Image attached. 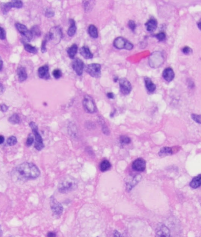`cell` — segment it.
<instances>
[{"label": "cell", "mask_w": 201, "mask_h": 237, "mask_svg": "<svg viewBox=\"0 0 201 237\" xmlns=\"http://www.w3.org/2000/svg\"><path fill=\"white\" fill-rule=\"evenodd\" d=\"M17 176L21 179H34L40 175V171L35 164L24 162L15 168Z\"/></svg>", "instance_id": "6da1fadb"}, {"label": "cell", "mask_w": 201, "mask_h": 237, "mask_svg": "<svg viewBox=\"0 0 201 237\" xmlns=\"http://www.w3.org/2000/svg\"><path fill=\"white\" fill-rule=\"evenodd\" d=\"M77 188V181L74 178L67 176L60 182L58 189L62 193H66L76 190Z\"/></svg>", "instance_id": "7a4b0ae2"}, {"label": "cell", "mask_w": 201, "mask_h": 237, "mask_svg": "<svg viewBox=\"0 0 201 237\" xmlns=\"http://www.w3.org/2000/svg\"><path fill=\"white\" fill-rule=\"evenodd\" d=\"M63 37L62 31L59 26L54 27L51 28L50 31L45 35L44 39L47 42H51L53 44H58L60 42Z\"/></svg>", "instance_id": "3957f363"}, {"label": "cell", "mask_w": 201, "mask_h": 237, "mask_svg": "<svg viewBox=\"0 0 201 237\" xmlns=\"http://www.w3.org/2000/svg\"><path fill=\"white\" fill-rule=\"evenodd\" d=\"M165 59L164 54L161 51H154L151 53L149 57L148 63L149 65L152 68L157 69L160 67L164 63Z\"/></svg>", "instance_id": "277c9868"}, {"label": "cell", "mask_w": 201, "mask_h": 237, "mask_svg": "<svg viewBox=\"0 0 201 237\" xmlns=\"http://www.w3.org/2000/svg\"><path fill=\"white\" fill-rule=\"evenodd\" d=\"M30 126L35 136V143L34 147L37 151H41L44 147V145L43 143L42 138L38 131V126L34 121H31L30 123Z\"/></svg>", "instance_id": "5b68a950"}, {"label": "cell", "mask_w": 201, "mask_h": 237, "mask_svg": "<svg viewBox=\"0 0 201 237\" xmlns=\"http://www.w3.org/2000/svg\"><path fill=\"white\" fill-rule=\"evenodd\" d=\"M113 44L116 49L119 50L125 49L127 50H131L134 48V45L131 42L122 37L116 38L114 41Z\"/></svg>", "instance_id": "8992f818"}, {"label": "cell", "mask_w": 201, "mask_h": 237, "mask_svg": "<svg viewBox=\"0 0 201 237\" xmlns=\"http://www.w3.org/2000/svg\"><path fill=\"white\" fill-rule=\"evenodd\" d=\"M82 105L86 111L89 113H94L97 111L95 101L89 95L84 96L82 101Z\"/></svg>", "instance_id": "52a82bcc"}, {"label": "cell", "mask_w": 201, "mask_h": 237, "mask_svg": "<svg viewBox=\"0 0 201 237\" xmlns=\"http://www.w3.org/2000/svg\"><path fill=\"white\" fill-rule=\"evenodd\" d=\"M86 71L90 76L94 78H100L101 76V65L92 63L86 66Z\"/></svg>", "instance_id": "ba28073f"}, {"label": "cell", "mask_w": 201, "mask_h": 237, "mask_svg": "<svg viewBox=\"0 0 201 237\" xmlns=\"http://www.w3.org/2000/svg\"><path fill=\"white\" fill-rule=\"evenodd\" d=\"M15 27L17 30L19 31L21 34L24 37L25 40L29 42L32 39L33 35L31 31V30H28L27 27L25 25L21 24L20 23H15Z\"/></svg>", "instance_id": "9c48e42d"}, {"label": "cell", "mask_w": 201, "mask_h": 237, "mask_svg": "<svg viewBox=\"0 0 201 237\" xmlns=\"http://www.w3.org/2000/svg\"><path fill=\"white\" fill-rule=\"evenodd\" d=\"M119 85L121 93L123 95H128L132 89V87L130 81L126 78H121L119 80Z\"/></svg>", "instance_id": "30bf717a"}, {"label": "cell", "mask_w": 201, "mask_h": 237, "mask_svg": "<svg viewBox=\"0 0 201 237\" xmlns=\"http://www.w3.org/2000/svg\"><path fill=\"white\" fill-rule=\"evenodd\" d=\"M72 67L73 70L75 71L76 74L78 76H81L83 73V71L84 69V64L82 60L79 58H76L74 59L72 63Z\"/></svg>", "instance_id": "8fae6325"}, {"label": "cell", "mask_w": 201, "mask_h": 237, "mask_svg": "<svg viewBox=\"0 0 201 237\" xmlns=\"http://www.w3.org/2000/svg\"><path fill=\"white\" fill-rule=\"evenodd\" d=\"M50 205L51 210L54 215H58L62 214L63 211V207L54 197H51V198Z\"/></svg>", "instance_id": "7c38bea8"}, {"label": "cell", "mask_w": 201, "mask_h": 237, "mask_svg": "<svg viewBox=\"0 0 201 237\" xmlns=\"http://www.w3.org/2000/svg\"><path fill=\"white\" fill-rule=\"evenodd\" d=\"M146 168V162L142 158L136 159L132 163V169L136 171L143 172Z\"/></svg>", "instance_id": "4fadbf2b"}, {"label": "cell", "mask_w": 201, "mask_h": 237, "mask_svg": "<svg viewBox=\"0 0 201 237\" xmlns=\"http://www.w3.org/2000/svg\"><path fill=\"white\" fill-rule=\"evenodd\" d=\"M38 75L39 77L42 79H49L50 78V75L49 73V67L48 65L40 67L38 70Z\"/></svg>", "instance_id": "5bb4252c"}, {"label": "cell", "mask_w": 201, "mask_h": 237, "mask_svg": "<svg viewBox=\"0 0 201 237\" xmlns=\"http://www.w3.org/2000/svg\"><path fill=\"white\" fill-rule=\"evenodd\" d=\"M170 231L166 226L162 225L157 228L155 237H170Z\"/></svg>", "instance_id": "9a60e30c"}, {"label": "cell", "mask_w": 201, "mask_h": 237, "mask_svg": "<svg viewBox=\"0 0 201 237\" xmlns=\"http://www.w3.org/2000/svg\"><path fill=\"white\" fill-rule=\"evenodd\" d=\"M163 78L168 82H171L175 77V73L171 67L166 68L162 73Z\"/></svg>", "instance_id": "2e32d148"}, {"label": "cell", "mask_w": 201, "mask_h": 237, "mask_svg": "<svg viewBox=\"0 0 201 237\" xmlns=\"http://www.w3.org/2000/svg\"><path fill=\"white\" fill-rule=\"evenodd\" d=\"M145 26L146 27V30L148 32H154L158 27V22L155 19L151 18L148 21L145 23Z\"/></svg>", "instance_id": "e0dca14e"}, {"label": "cell", "mask_w": 201, "mask_h": 237, "mask_svg": "<svg viewBox=\"0 0 201 237\" xmlns=\"http://www.w3.org/2000/svg\"><path fill=\"white\" fill-rule=\"evenodd\" d=\"M144 81H145V85L146 88L148 92L150 93H153L154 92L156 89V86L152 81L150 77H144Z\"/></svg>", "instance_id": "ac0fdd59"}, {"label": "cell", "mask_w": 201, "mask_h": 237, "mask_svg": "<svg viewBox=\"0 0 201 237\" xmlns=\"http://www.w3.org/2000/svg\"><path fill=\"white\" fill-rule=\"evenodd\" d=\"M80 53L81 55L86 59H91L94 57L93 54L91 52L90 49L87 46L82 47L80 50Z\"/></svg>", "instance_id": "d6986e66"}, {"label": "cell", "mask_w": 201, "mask_h": 237, "mask_svg": "<svg viewBox=\"0 0 201 237\" xmlns=\"http://www.w3.org/2000/svg\"><path fill=\"white\" fill-rule=\"evenodd\" d=\"M17 73L18 80L20 81H24L27 80L28 75H27L26 70L24 67H19L17 69Z\"/></svg>", "instance_id": "ffe728a7"}, {"label": "cell", "mask_w": 201, "mask_h": 237, "mask_svg": "<svg viewBox=\"0 0 201 237\" xmlns=\"http://www.w3.org/2000/svg\"><path fill=\"white\" fill-rule=\"evenodd\" d=\"M70 27H69L68 30L67 31V34L71 37H74L76 34V21L73 19L70 20Z\"/></svg>", "instance_id": "44dd1931"}, {"label": "cell", "mask_w": 201, "mask_h": 237, "mask_svg": "<svg viewBox=\"0 0 201 237\" xmlns=\"http://www.w3.org/2000/svg\"><path fill=\"white\" fill-rule=\"evenodd\" d=\"M66 51L69 57L71 59H74L78 51V45L76 44H72L67 49Z\"/></svg>", "instance_id": "7402d4cb"}, {"label": "cell", "mask_w": 201, "mask_h": 237, "mask_svg": "<svg viewBox=\"0 0 201 237\" xmlns=\"http://www.w3.org/2000/svg\"><path fill=\"white\" fill-rule=\"evenodd\" d=\"M201 186V174L194 178L190 182V187L193 189L198 188Z\"/></svg>", "instance_id": "603a6c76"}, {"label": "cell", "mask_w": 201, "mask_h": 237, "mask_svg": "<svg viewBox=\"0 0 201 237\" xmlns=\"http://www.w3.org/2000/svg\"><path fill=\"white\" fill-rule=\"evenodd\" d=\"M88 32L91 37L93 39H97L98 37V29L94 24H91L88 28Z\"/></svg>", "instance_id": "cb8c5ba5"}, {"label": "cell", "mask_w": 201, "mask_h": 237, "mask_svg": "<svg viewBox=\"0 0 201 237\" xmlns=\"http://www.w3.org/2000/svg\"><path fill=\"white\" fill-rule=\"evenodd\" d=\"M173 154L172 149L169 147H164L159 152V155L161 157H165Z\"/></svg>", "instance_id": "d4e9b609"}, {"label": "cell", "mask_w": 201, "mask_h": 237, "mask_svg": "<svg viewBox=\"0 0 201 237\" xmlns=\"http://www.w3.org/2000/svg\"><path fill=\"white\" fill-rule=\"evenodd\" d=\"M22 43H23L24 46V49L27 51H28L30 53H32V54H37V53L38 49L37 47L25 43V41H23Z\"/></svg>", "instance_id": "484cf974"}, {"label": "cell", "mask_w": 201, "mask_h": 237, "mask_svg": "<svg viewBox=\"0 0 201 237\" xmlns=\"http://www.w3.org/2000/svg\"><path fill=\"white\" fill-rule=\"evenodd\" d=\"M111 165L110 162L108 160H104L100 163V171L106 172L108 171L111 168Z\"/></svg>", "instance_id": "4316f807"}, {"label": "cell", "mask_w": 201, "mask_h": 237, "mask_svg": "<svg viewBox=\"0 0 201 237\" xmlns=\"http://www.w3.org/2000/svg\"><path fill=\"white\" fill-rule=\"evenodd\" d=\"M0 8L3 14L5 15L12 8V7L11 5L10 2H9L7 3H1L0 5Z\"/></svg>", "instance_id": "83f0119b"}, {"label": "cell", "mask_w": 201, "mask_h": 237, "mask_svg": "<svg viewBox=\"0 0 201 237\" xmlns=\"http://www.w3.org/2000/svg\"><path fill=\"white\" fill-rule=\"evenodd\" d=\"M8 121L13 125L18 124L20 123V117L17 113H14L10 117H9Z\"/></svg>", "instance_id": "f1b7e54d"}, {"label": "cell", "mask_w": 201, "mask_h": 237, "mask_svg": "<svg viewBox=\"0 0 201 237\" xmlns=\"http://www.w3.org/2000/svg\"><path fill=\"white\" fill-rule=\"evenodd\" d=\"M141 175H136L134 178V181H131L130 182H129L128 184H127V189L128 191H130L131 189L133 188V187H134L135 185L136 184H137L138 182H139L140 180L141 179V177H140Z\"/></svg>", "instance_id": "f546056e"}, {"label": "cell", "mask_w": 201, "mask_h": 237, "mask_svg": "<svg viewBox=\"0 0 201 237\" xmlns=\"http://www.w3.org/2000/svg\"><path fill=\"white\" fill-rule=\"evenodd\" d=\"M94 1H83V5L84 8L86 12H89L92 10V3H94Z\"/></svg>", "instance_id": "4dcf8cb0"}, {"label": "cell", "mask_w": 201, "mask_h": 237, "mask_svg": "<svg viewBox=\"0 0 201 237\" xmlns=\"http://www.w3.org/2000/svg\"><path fill=\"white\" fill-rule=\"evenodd\" d=\"M10 4L12 8H21L23 7V3L22 2V1H18V0L11 1Z\"/></svg>", "instance_id": "1f68e13d"}, {"label": "cell", "mask_w": 201, "mask_h": 237, "mask_svg": "<svg viewBox=\"0 0 201 237\" xmlns=\"http://www.w3.org/2000/svg\"><path fill=\"white\" fill-rule=\"evenodd\" d=\"M17 137L15 136H10L8 138V139L7 141V144L10 147L14 146L17 144Z\"/></svg>", "instance_id": "d6a6232c"}, {"label": "cell", "mask_w": 201, "mask_h": 237, "mask_svg": "<svg viewBox=\"0 0 201 237\" xmlns=\"http://www.w3.org/2000/svg\"><path fill=\"white\" fill-rule=\"evenodd\" d=\"M31 33H32L33 36L34 35H35V36H40L41 34L40 29L39 27L37 26V25H35V26L32 27L31 28Z\"/></svg>", "instance_id": "836d02e7"}, {"label": "cell", "mask_w": 201, "mask_h": 237, "mask_svg": "<svg viewBox=\"0 0 201 237\" xmlns=\"http://www.w3.org/2000/svg\"><path fill=\"white\" fill-rule=\"evenodd\" d=\"M52 75L56 79H59L62 76V71L60 69H56L52 71Z\"/></svg>", "instance_id": "e575fe53"}, {"label": "cell", "mask_w": 201, "mask_h": 237, "mask_svg": "<svg viewBox=\"0 0 201 237\" xmlns=\"http://www.w3.org/2000/svg\"><path fill=\"white\" fill-rule=\"evenodd\" d=\"M120 140V142L122 144H129L131 142L130 138L126 136H121Z\"/></svg>", "instance_id": "d590c367"}, {"label": "cell", "mask_w": 201, "mask_h": 237, "mask_svg": "<svg viewBox=\"0 0 201 237\" xmlns=\"http://www.w3.org/2000/svg\"><path fill=\"white\" fill-rule=\"evenodd\" d=\"M155 36L159 41H162L166 39V34L164 32H161V33L156 34Z\"/></svg>", "instance_id": "8d00e7d4"}, {"label": "cell", "mask_w": 201, "mask_h": 237, "mask_svg": "<svg viewBox=\"0 0 201 237\" xmlns=\"http://www.w3.org/2000/svg\"><path fill=\"white\" fill-rule=\"evenodd\" d=\"M34 138L33 137V136L31 135H29L26 141V146L27 147H30L34 143Z\"/></svg>", "instance_id": "74e56055"}, {"label": "cell", "mask_w": 201, "mask_h": 237, "mask_svg": "<svg viewBox=\"0 0 201 237\" xmlns=\"http://www.w3.org/2000/svg\"><path fill=\"white\" fill-rule=\"evenodd\" d=\"M54 15H55L54 11L52 10L51 8H47L45 11V15L47 17L50 18V17H54Z\"/></svg>", "instance_id": "f35d334b"}, {"label": "cell", "mask_w": 201, "mask_h": 237, "mask_svg": "<svg viewBox=\"0 0 201 237\" xmlns=\"http://www.w3.org/2000/svg\"><path fill=\"white\" fill-rule=\"evenodd\" d=\"M182 51L184 54H186V55H189V54H191L192 53L193 51L192 50V49L190 48L189 47H188V46H185L184 47V48H182Z\"/></svg>", "instance_id": "ab89813d"}, {"label": "cell", "mask_w": 201, "mask_h": 237, "mask_svg": "<svg viewBox=\"0 0 201 237\" xmlns=\"http://www.w3.org/2000/svg\"><path fill=\"white\" fill-rule=\"evenodd\" d=\"M192 119L196 123L201 124V115H196V114H192Z\"/></svg>", "instance_id": "60d3db41"}, {"label": "cell", "mask_w": 201, "mask_h": 237, "mask_svg": "<svg viewBox=\"0 0 201 237\" xmlns=\"http://www.w3.org/2000/svg\"><path fill=\"white\" fill-rule=\"evenodd\" d=\"M100 123H101V125H102V131L104 133V134H105V135H109V134H110V131H109L108 127L106 125L105 123L102 121L100 122Z\"/></svg>", "instance_id": "b9f144b4"}, {"label": "cell", "mask_w": 201, "mask_h": 237, "mask_svg": "<svg viewBox=\"0 0 201 237\" xmlns=\"http://www.w3.org/2000/svg\"><path fill=\"white\" fill-rule=\"evenodd\" d=\"M128 25L129 28L131 29V30L132 31H134L136 29V25L135 22L134 21L130 20L128 23Z\"/></svg>", "instance_id": "7bdbcfd3"}, {"label": "cell", "mask_w": 201, "mask_h": 237, "mask_svg": "<svg viewBox=\"0 0 201 237\" xmlns=\"http://www.w3.org/2000/svg\"><path fill=\"white\" fill-rule=\"evenodd\" d=\"M48 43L47 41L45 39H44V40L42 42V44H41V51L42 53H45V52L47 51V44Z\"/></svg>", "instance_id": "ee69618b"}, {"label": "cell", "mask_w": 201, "mask_h": 237, "mask_svg": "<svg viewBox=\"0 0 201 237\" xmlns=\"http://www.w3.org/2000/svg\"><path fill=\"white\" fill-rule=\"evenodd\" d=\"M6 38V33L3 28L0 27V40H5Z\"/></svg>", "instance_id": "f6af8a7d"}, {"label": "cell", "mask_w": 201, "mask_h": 237, "mask_svg": "<svg viewBox=\"0 0 201 237\" xmlns=\"http://www.w3.org/2000/svg\"><path fill=\"white\" fill-rule=\"evenodd\" d=\"M8 109V106H7L5 104H1L0 105L1 111H2V112H5V111H7Z\"/></svg>", "instance_id": "bcb514c9"}, {"label": "cell", "mask_w": 201, "mask_h": 237, "mask_svg": "<svg viewBox=\"0 0 201 237\" xmlns=\"http://www.w3.org/2000/svg\"><path fill=\"white\" fill-rule=\"evenodd\" d=\"M106 96H107V97H108L109 99H113L114 98V94L113 93H112V92H109V93H108L106 94Z\"/></svg>", "instance_id": "7dc6e473"}, {"label": "cell", "mask_w": 201, "mask_h": 237, "mask_svg": "<svg viewBox=\"0 0 201 237\" xmlns=\"http://www.w3.org/2000/svg\"><path fill=\"white\" fill-rule=\"evenodd\" d=\"M5 91V87L1 83H0V95H2Z\"/></svg>", "instance_id": "c3c4849f"}, {"label": "cell", "mask_w": 201, "mask_h": 237, "mask_svg": "<svg viewBox=\"0 0 201 237\" xmlns=\"http://www.w3.org/2000/svg\"><path fill=\"white\" fill-rule=\"evenodd\" d=\"M56 234L54 232H49L47 234V237H56Z\"/></svg>", "instance_id": "681fc988"}, {"label": "cell", "mask_w": 201, "mask_h": 237, "mask_svg": "<svg viewBox=\"0 0 201 237\" xmlns=\"http://www.w3.org/2000/svg\"><path fill=\"white\" fill-rule=\"evenodd\" d=\"M114 237H122L121 234L117 231H115L114 233Z\"/></svg>", "instance_id": "f907efd6"}, {"label": "cell", "mask_w": 201, "mask_h": 237, "mask_svg": "<svg viewBox=\"0 0 201 237\" xmlns=\"http://www.w3.org/2000/svg\"><path fill=\"white\" fill-rule=\"evenodd\" d=\"M5 141V139H4V137L2 135H0V145L2 144Z\"/></svg>", "instance_id": "816d5d0a"}, {"label": "cell", "mask_w": 201, "mask_h": 237, "mask_svg": "<svg viewBox=\"0 0 201 237\" xmlns=\"http://www.w3.org/2000/svg\"><path fill=\"white\" fill-rule=\"evenodd\" d=\"M2 67H3V61H2L1 58V57H0V71L2 70Z\"/></svg>", "instance_id": "f5cc1de1"}, {"label": "cell", "mask_w": 201, "mask_h": 237, "mask_svg": "<svg viewBox=\"0 0 201 237\" xmlns=\"http://www.w3.org/2000/svg\"><path fill=\"white\" fill-rule=\"evenodd\" d=\"M197 25H198V28H199V30H201V21H200V22H199L198 23V24H197Z\"/></svg>", "instance_id": "db71d44e"}, {"label": "cell", "mask_w": 201, "mask_h": 237, "mask_svg": "<svg viewBox=\"0 0 201 237\" xmlns=\"http://www.w3.org/2000/svg\"><path fill=\"white\" fill-rule=\"evenodd\" d=\"M118 79V78L117 77H115V79H114V82H116V81H117V80Z\"/></svg>", "instance_id": "11a10c76"}]
</instances>
